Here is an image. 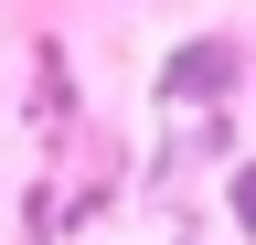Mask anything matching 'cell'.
<instances>
[{
  "mask_svg": "<svg viewBox=\"0 0 256 245\" xmlns=\"http://www.w3.org/2000/svg\"><path fill=\"white\" fill-rule=\"evenodd\" d=\"M235 85H246V43H235V32H192L171 64H160L150 96L182 117V107H235Z\"/></svg>",
  "mask_w": 256,
  "mask_h": 245,
  "instance_id": "6da1fadb",
  "label": "cell"
},
{
  "mask_svg": "<svg viewBox=\"0 0 256 245\" xmlns=\"http://www.w3.org/2000/svg\"><path fill=\"white\" fill-rule=\"evenodd\" d=\"M224 203H235V224L256 235V160H235V171H224Z\"/></svg>",
  "mask_w": 256,
  "mask_h": 245,
  "instance_id": "7a4b0ae2",
  "label": "cell"
}]
</instances>
